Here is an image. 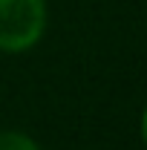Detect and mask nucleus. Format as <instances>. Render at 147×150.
Here are the masks:
<instances>
[{
    "mask_svg": "<svg viewBox=\"0 0 147 150\" xmlns=\"http://www.w3.org/2000/svg\"><path fill=\"white\" fill-rule=\"evenodd\" d=\"M46 0H0V52L23 55L46 35Z\"/></svg>",
    "mask_w": 147,
    "mask_h": 150,
    "instance_id": "nucleus-1",
    "label": "nucleus"
},
{
    "mask_svg": "<svg viewBox=\"0 0 147 150\" xmlns=\"http://www.w3.org/2000/svg\"><path fill=\"white\" fill-rule=\"evenodd\" d=\"M139 136H141V142H144V147H147V104H144V110H141V115H139Z\"/></svg>",
    "mask_w": 147,
    "mask_h": 150,
    "instance_id": "nucleus-3",
    "label": "nucleus"
},
{
    "mask_svg": "<svg viewBox=\"0 0 147 150\" xmlns=\"http://www.w3.org/2000/svg\"><path fill=\"white\" fill-rule=\"evenodd\" d=\"M0 150H40L29 133L20 130H0Z\"/></svg>",
    "mask_w": 147,
    "mask_h": 150,
    "instance_id": "nucleus-2",
    "label": "nucleus"
}]
</instances>
